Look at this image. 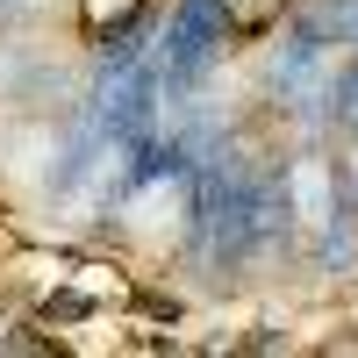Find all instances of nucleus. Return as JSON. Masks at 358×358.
Returning <instances> with one entry per match:
<instances>
[{
  "mask_svg": "<svg viewBox=\"0 0 358 358\" xmlns=\"http://www.w3.org/2000/svg\"><path fill=\"white\" fill-rule=\"evenodd\" d=\"M215 29H222V0H187V8L172 15V36H165V57H158L165 86L194 79L208 57H215Z\"/></svg>",
  "mask_w": 358,
  "mask_h": 358,
  "instance_id": "obj_1",
  "label": "nucleus"
},
{
  "mask_svg": "<svg viewBox=\"0 0 358 358\" xmlns=\"http://www.w3.org/2000/svg\"><path fill=\"white\" fill-rule=\"evenodd\" d=\"M337 108H344V129L358 136V65H344V72H337Z\"/></svg>",
  "mask_w": 358,
  "mask_h": 358,
  "instance_id": "obj_2",
  "label": "nucleus"
},
{
  "mask_svg": "<svg viewBox=\"0 0 358 358\" xmlns=\"http://www.w3.org/2000/svg\"><path fill=\"white\" fill-rule=\"evenodd\" d=\"M0 8H29V0H0Z\"/></svg>",
  "mask_w": 358,
  "mask_h": 358,
  "instance_id": "obj_3",
  "label": "nucleus"
}]
</instances>
